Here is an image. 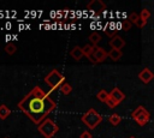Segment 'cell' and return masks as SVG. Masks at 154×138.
Masks as SVG:
<instances>
[{
    "label": "cell",
    "instance_id": "cell-1",
    "mask_svg": "<svg viewBox=\"0 0 154 138\" xmlns=\"http://www.w3.org/2000/svg\"><path fill=\"white\" fill-rule=\"evenodd\" d=\"M18 108L38 126L55 109V102L40 86H35L18 102Z\"/></svg>",
    "mask_w": 154,
    "mask_h": 138
},
{
    "label": "cell",
    "instance_id": "cell-2",
    "mask_svg": "<svg viewBox=\"0 0 154 138\" xmlns=\"http://www.w3.org/2000/svg\"><path fill=\"white\" fill-rule=\"evenodd\" d=\"M37 130H38V132H40L45 138H52V137L59 131V127H58V125H57L53 120H51L49 118H47V119H45V120L37 126Z\"/></svg>",
    "mask_w": 154,
    "mask_h": 138
},
{
    "label": "cell",
    "instance_id": "cell-3",
    "mask_svg": "<svg viewBox=\"0 0 154 138\" xmlns=\"http://www.w3.org/2000/svg\"><path fill=\"white\" fill-rule=\"evenodd\" d=\"M101 121H102V116L93 108H90L88 112H85L82 115V122L84 125H87V127L90 128V130L95 128Z\"/></svg>",
    "mask_w": 154,
    "mask_h": 138
},
{
    "label": "cell",
    "instance_id": "cell-4",
    "mask_svg": "<svg viewBox=\"0 0 154 138\" xmlns=\"http://www.w3.org/2000/svg\"><path fill=\"white\" fill-rule=\"evenodd\" d=\"M45 83H47L52 90L59 88L65 83V77L58 71V70H52L46 77H45Z\"/></svg>",
    "mask_w": 154,
    "mask_h": 138
},
{
    "label": "cell",
    "instance_id": "cell-5",
    "mask_svg": "<svg viewBox=\"0 0 154 138\" xmlns=\"http://www.w3.org/2000/svg\"><path fill=\"white\" fill-rule=\"evenodd\" d=\"M131 118L140 125V126H144L149 119H150V114L149 112H147V109L143 106H138L132 113H131Z\"/></svg>",
    "mask_w": 154,
    "mask_h": 138
},
{
    "label": "cell",
    "instance_id": "cell-6",
    "mask_svg": "<svg viewBox=\"0 0 154 138\" xmlns=\"http://www.w3.org/2000/svg\"><path fill=\"white\" fill-rule=\"evenodd\" d=\"M93 55H94L96 62H102L108 56V53H106V50L99 46H93Z\"/></svg>",
    "mask_w": 154,
    "mask_h": 138
},
{
    "label": "cell",
    "instance_id": "cell-7",
    "mask_svg": "<svg viewBox=\"0 0 154 138\" xmlns=\"http://www.w3.org/2000/svg\"><path fill=\"white\" fill-rule=\"evenodd\" d=\"M87 8L93 12H101V11L106 10V5L101 0H93L87 5Z\"/></svg>",
    "mask_w": 154,
    "mask_h": 138
},
{
    "label": "cell",
    "instance_id": "cell-8",
    "mask_svg": "<svg viewBox=\"0 0 154 138\" xmlns=\"http://www.w3.org/2000/svg\"><path fill=\"white\" fill-rule=\"evenodd\" d=\"M138 78L144 83V84H148V83H150L153 79H154V73L149 70V68H143L140 73H138Z\"/></svg>",
    "mask_w": 154,
    "mask_h": 138
},
{
    "label": "cell",
    "instance_id": "cell-9",
    "mask_svg": "<svg viewBox=\"0 0 154 138\" xmlns=\"http://www.w3.org/2000/svg\"><path fill=\"white\" fill-rule=\"evenodd\" d=\"M109 46L112 49H118V50H122V48L125 46V41L123 37L116 35L114 37H112L109 40Z\"/></svg>",
    "mask_w": 154,
    "mask_h": 138
},
{
    "label": "cell",
    "instance_id": "cell-10",
    "mask_svg": "<svg viewBox=\"0 0 154 138\" xmlns=\"http://www.w3.org/2000/svg\"><path fill=\"white\" fill-rule=\"evenodd\" d=\"M109 96H111L118 104L125 100V94H124L119 88H113L112 91L109 92Z\"/></svg>",
    "mask_w": 154,
    "mask_h": 138
},
{
    "label": "cell",
    "instance_id": "cell-11",
    "mask_svg": "<svg viewBox=\"0 0 154 138\" xmlns=\"http://www.w3.org/2000/svg\"><path fill=\"white\" fill-rule=\"evenodd\" d=\"M70 54H71V56H72L75 60H81V59L84 56V54H83V48H81V47H78V46H76L75 48H72V50L70 52Z\"/></svg>",
    "mask_w": 154,
    "mask_h": 138
},
{
    "label": "cell",
    "instance_id": "cell-12",
    "mask_svg": "<svg viewBox=\"0 0 154 138\" xmlns=\"http://www.w3.org/2000/svg\"><path fill=\"white\" fill-rule=\"evenodd\" d=\"M122 56H123L122 50H118V49H111V50L108 52V58H111L113 61H118Z\"/></svg>",
    "mask_w": 154,
    "mask_h": 138
},
{
    "label": "cell",
    "instance_id": "cell-13",
    "mask_svg": "<svg viewBox=\"0 0 154 138\" xmlns=\"http://www.w3.org/2000/svg\"><path fill=\"white\" fill-rule=\"evenodd\" d=\"M10 113H11V110L6 104H0V119L1 120H5L10 115Z\"/></svg>",
    "mask_w": 154,
    "mask_h": 138
},
{
    "label": "cell",
    "instance_id": "cell-14",
    "mask_svg": "<svg viewBox=\"0 0 154 138\" xmlns=\"http://www.w3.org/2000/svg\"><path fill=\"white\" fill-rule=\"evenodd\" d=\"M108 121H109V124H111V125L117 126V125H119V124H120V121H122V116H120L119 114H117V113H113V114L108 118Z\"/></svg>",
    "mask_w": 154,
    "mask_h": 138
},
{
    "label": "cell",
    "instance_id": "cell-15",
    "mask_svg": "<svg viewBox=\"0 0 154 138\" xmlns=\"http://www.w3.org/2000/svg\"><path fill=\"white\" fill-rule=\"evenodd\" d=\"M89 41L91 42L93 46H97V43L101 41V35L99 32H91L89 35Z\"/></svg>",
    "mask_w": 154,
    "mask_h": 138
},
{
    "label": "cell",
    "instance_id": "cell-16",
    "mask_svg": "<svg viewBox=\"0 0 154 138\" xmlns=\"http://www.w3.org/2000/svg\"><path fill=\"white\" fill-rule=\"evenodd\" d=\"M96 97H97V100L99 101H101V102H105L106 103V101L108 100V97H109V92H107L106 90H100L97 94H96Z\"/></svg>",
    "mask_w": 154,
    "mask_h": 138
},
{
    "label": "cell",
    "instance_id": "cell-17",
    "mask_svg": "<svg viewBox=\"0 0 154 138\" xmlns=\"http://www.w3.org/2000/svg\"><path fill=\"white\" fill-rule=\"evenodd\" d=\"M60 91H61L64 95H69V94L72 91V86H71L69 83H66V82H65V83L60 86Z\"/></svg>",
    "mask_w": 154,
    "mask_h": 138
},
{
    "label": "cell",
    "instance_id": "cell-18",
    "mask_svg": "<svg viewBox=\"0 0 154 138\" xmlns=\"http://www.w3.org/2000/svg\"><path fill=\"white\" fill-rule=\"evenodd\" d=\"M16 50H17V48H16V46H14L13 43H7V44L5 46V52H6L7 54H10V55L14 54Z\"/></svg>",
    "mask_w": 154,
    "mask_h": 138
},
{
    "label": "cell",
    "instance_id": "cell-19",
    "mask_svg": "<svg viewBox=\"0 0 154 138\" xmlns=\"http://www.w3.org/2000/svg\"><path fill=\"white\" fill-rule=\"evenodd\" d=\"M83 54H84V56L89 58L93 54V44H85L83 47Z\"/></svg>",
    "mask_w": 154,
    "mask_h": 138
},
{
    "label": "cell",
    "instance_id": "cell-20",
    "mask_svg": "<svg viewBox=\"0 0 154 138\" xmlns=\"http://www.w3.org/2000/svg\"><path fill=\"white\" fill-rule=\"evenodd\" d=\"M140 17L143 19V20H148L149 18H150V11L148 10V8H143L142 11H141V13H140Z\"/></svg>",
    "mask_w": 154,
    "mask_h": 138
},
{
    "label": "cell",
    "instance_id": "cell-21",
    "mask_svg": "<svg viewBox=\"0 0 154 138\" xmlns=\"http://www.w3.org/2000/svg\"><path fill=\"white\" fill-rule=\"evenodd\" d=\"M131 25H132V23H131L129 19H125V20H123V22L120 23L122 30H124V31H128V30H130V29H131Z\"/></svg>",
    "mask_w": 154,
    "mask_h": 138
},
{
    "label": "cell",
    "instance_id": "cell-22",
    "mask_svg": "<svg viewBox=\"0 0 154 138\" xmlns=\"http://www.w3.org/2000/svg\"><path fill=\"white\" fill-rule=\"evenodd\" d=\"M106 104H107L109 108H112V109H113V108H116V107L118 106V103H117V102H116L111 96H109V97H108V100L106 101Z\"/></svg>",
    "mask_w": 154,
    "mask_h": 138
},
{
    "label": "cell",
    "instance_id": "cell-23",
    "mask_svg": "<svg viewBox=\"0 0 154 138\" xmlns=\"http://www.w3.org/2000/svg\"><path fill=\"white\" fill-rule=\"evenodd\" d=\"M138 18H140V14H137L136 12H132V13L130 14V17H129V20H130L131 23H134V24H135V23L137 22V19H138Z\"/></svg>",
    "mask_w": 154,
    "mask_h": 138
},
{
    "label": "cell",
    "instance_id": "cell-24",
    "mask_svg": "<svg viewBox=\"0 0 154 138\" xmlns=\"http://www.w3.org/2000/svg\"><path fill=\"white\" fill-rule=\"evenodd\" d=\"M146 24H147V22H146V20H143L141 17H140V18L137 19V22L135 23V25H136V26H138V28H143Z\"/></svg>",
    "mask_w": 154,
    "mask_h": 138
},
{
    "label": "cell",
    "instance_id": "cell-25",
    "mask_svg": "<svg viewBox=\"0 0 154 138\" xmlns=\"http://www.w3.org/2000/svg\"><path fill=\"white\" fill-rule=\"evenodd\" d=\"M81 138H93V134L89 131H83L81 134Z\"/></svg>",
    "mask_w": 154,
    "mask_h": 138
},
{
    "label": "cell",
    "instance_id": "cell-26",
    "mask_svg": "<svg viewBox=\"0 0 154 138\" xmlns=\"http://www.w3.org/2000/svg\"><path fill=\"white\" fill-rule=\"evenodd\" d=\"M130 138H135V137H130Z\"/></svg>",
    "mask_w": 154,
    "mask_h": 138
},
{
    "label": "cell",
    "instance_id": "cell-27",
    "mask_svg": "<svg viewBox=\"0 0 154 138\" xmlns=\"http://www.w3.org/2000/svg\"><path fill=\"white\" fill-rule=\"evenodd\" d=\"M5 138H7V137H5Z\"/></svg>",
    "mask_w": 154,
    "mask_h": 138
}]
</instances>
